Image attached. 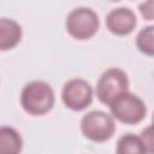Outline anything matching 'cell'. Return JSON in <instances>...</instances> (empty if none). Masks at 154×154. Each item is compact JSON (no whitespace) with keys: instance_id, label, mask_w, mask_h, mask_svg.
Masks as SVG:
<instances>
[{"instance_id":"6da1fadb","label":"cell","mask_w":154,"mask_h":154,"mask_svg":"<svg viewBox=\"0 0 154 154\" xmlns=\"http://www.w3.org/2000/svg\"><path fill=\"white\" fill-rule=\"evenodd\" d=\"M54 100L52 87L43 81L29 82L20 94V105L23 109L31 116H43L48 113L53 108Z\"/></svg>"},{"instance_id":"7a4b0ae2","label":"cell","mask_w":154,"mask_h":154,"mask_svg":"<svg viewBox=\"0 0 154 154\" xmlns=\"http://www.w3.org/2000/svg\"><path fill=\"white\" fill-rule=\"evenodd\" d=\"M66 31L76 40H89L99 30L100 20L96 12L89 7L73 8L65 20Z\"/></svg>"},{"instance_id":"3957f363","label":"cell","mask_w":154,"mask_h":154,"mask_svg":"<svg viewBox=\"0 0 154 154\" xmlns=\"http://www.w3.org/2000/svg\"><path fill=\"white\" fill-rule=\"evenodd\" d=\"M108 107L113 118L129 125L141 123L147 114L144 102L137 95L129 91L120 94Z\"/></svg>"},{"instance_id":"277c9868","label":"cell","mask_w":154,"mask_h":154,"mask_svg":"<svg viewBox=\"0 0 154 154\" xmlns=\"http://www.w3.org/2000/svg\"><path fill=\"white\" fill-rule=\"evenodd\" d=\"M81 131L85 138L93 142H106L116 131L113 116L103 111H91L83 116L81 120Z\"/></svg>"},{"instance_id":"5b68a950","label":"cell","mask_w":154,"mask_h":154,"mask_svg":"<svg viewBox=\"0 0 154 154\" xmlns=\"http://www.w3.org/2000/svg\"><path fill=\"white\" fill-rule=\"evenodd\" d=\"M129 78L125 71L119 67L106 70L97 81L96 96L103 105L109 106L120 94L128 91Z\"/></svg>"},{"instance_id":"8992f818","label":"cell","mask_w":154,"mask_h":154,"mask_svg":"<svg viewBox=\"0 0 154 154\" xmlns=\"http://www.w3.org/2000/svg\"><path fill=\"white\" fill-rule=\"evenodd\" d=\"M61 100L67 108L76 112L83 111L93 101V88L82 78L70 79L64 84Z\"/></svg>"},{"instance_id":"52a82bcc","label":"cell","mask_w":154,"mask_h":154,"mask_svg":"<svg viewBox=\"0 0 154 154\" xmlns=\"http://www.w3.org/2000/svg\"><path fill=\"white\" fill-rule=\"evenodd\" d=\"M137 25L136 14L132 10L128 7H118L112 10L106 16V26L107 29L118 36L129 35L134 31Z\"/></svg>"},{"instance_id":"ba28073f","label":"cell","mask_w":154,"mask_h":154,"mask_svg":"<svg viewBox=\"0 0 154 154\" xmlns=\"http://www.w3.org/2000/svg\"><path fill=\"white\" fill-rule=\"evenodd\" d=\"M22 40V26L13 19H0V49L8 51L14 48Z\"/></svg>"},{"instance_id":"9c48e42d","label":"cell","mask_w":154,"mask_h":154,"mask_svg":"<svg viewBox=\"0 0 154 154\" xmlns=\"http://www.w3.org/2000/svg\"><path fill=\"white\" fill-rule=\"evenodd\" d=\"M23 141L18 131L10 126H2L0 129V152L17 154L22 150Z\"/></svg>"},{"instance_id":"30bf717a","label":"cell","mask_w":154,"mask_h":154,"mask_svg":"<svg viewBox=\"0 0 154 154\" xmlns=\"http://www.w3.org/2000/svg\"><path fill=\"white\" fill-rule=\"evenodd\" d=\"M117 153L118 154H142L146 153L142 140L134 134L123 135L117 143Z\"/></svg>"},{"instance_id":"8fae6325","label":"cell","mask_w":154,"mask_h":154,"mask_svg":"<svg viewBox=\"0 0 154 154\" xmlns=\"http://www.w3.org/2000/svg\"><path fill=\"white\" fill-rule=\"evenodd\" d=\"M136 46L143 54L154 57V25H148L140 30L136 37Z\"/></svg>"},{"instance_id":"7c38bea8","label":"cell","mask_w":154,"mask_h":154,"mask_svg":"<svg viewBox=\"0 0 154 154\" xmlns=\"http://www.w3.org/2000/svg\"><path fill=\"white\" fill-rule=\"evenodd\" d=\"M141 140L143 143V147L146 149V153L154 154V124L146 128L141 132Z\"/></svg>"},{"instance_id":"4fadbf2b","label":"cell","mask_w":154,"mask_h":154,"mask_svg":"<svg viewBox=\"0 0 154 154\" xmlns=\"http://www.w3.org/2000/svg\"><path fill=\"white\" fill-rule=\"evenodd\" d=\"M138 11L146 20H154V0H146L140 4Z\"/></svg>"},{"instance_id":"5bb4252c","label":"cell","mask_w":154,"mask_h":154,"mask_svg":"<svg viewBox=\"0 0 154 154\" xmlns=\"http://www.w3.org/2000/svg\"><path fill=\"white\" fill-rule=\"evenodd\" d=\"M152 122H153V124H154V113H153V117H152Z\"/></svg>"},{"instance_id":"9a60e30c","label":"cell","mask_w":154,"mask_h":154,"mask_svg":"<svg viewBox=\"0 0 154 154\" xmlns=\"http://www.w3.org/2000/svg\"><path fill=\"white\" fill-rule=\"evenodd\" d=\"M109 1H119V0H109Z\"/></svg>"}]
</instances>
